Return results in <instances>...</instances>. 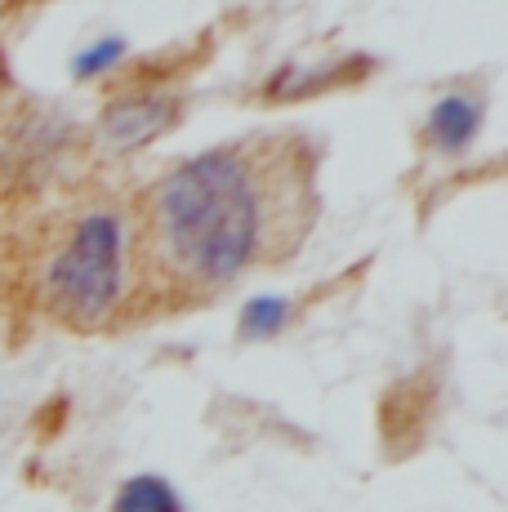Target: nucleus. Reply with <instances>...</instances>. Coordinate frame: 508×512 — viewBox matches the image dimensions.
Here are the masks:
<instances>
[{"instance_id":"obj_1","label":"nucleus","mask_w":508,"mask_h":512,"mask_svg":"<svg viewBox=\"0 0 508 512\" xmlns=\"http://www.w3.org/2000/svg\"><path fill=\"white\" fill-rule=\"evenodd\" d=\"M295 192V161H272L259 143L179 165L148 196L156 263L188 285H228L286 241L281 210Z\"/></svg>"},{"instance_id":"obj_6","label":"nucleus","mask_w":508,"mask_h":512,"mask_svg":"<svg viewBox=\"0 0 508 512\" xmlns=\"http://www.w3.org/2000/svg\"><path fill=\"white\" fill-rule=\"evenodd\" d=\"M286 317H290L286 299H254L246 308V317H241V334H259V339L263 334H277Z\"/></svg>"},{"instance_id":"obj_3","label":"nucleus","mask_w":508,"mask_h":512,"mask_svg":"<svg viewBox=\"0 0 508 512\" xmlns=\"http://www.w3.org/2000/svg\"><path fill=\"white\" fill-rule=\"evenodd\" d=\"M174 116H179V103L170 94H130L103 112V139L121 152H134L170 130Z\"/></svg>"},{"instance_id":"obj_4","label":"nucleus","mask_w":508,"mask_h":512,"mask_svg":"<svg viewBox=\"0 0 508 512\" xmlns=\"http://www.w3.org/2000/svg\"><path fill=\"white\" fill-rule=\"evenodd\" d=\"M477 125H482V112H477V103L464 94H446L442 103L428 112V134H433V143L442 147V152L468 147L477 134Z\"/></svg>"},{"instance_id":"obj_2","label":"nucleus","mask_w":508,"mask_h":512,"mask_svg":"<svg viewBox=\"0 0 508 512\" xmlns=\"http://www.w3.org/2000/svg\"><path fill=\"white\" fill-rule=\"evenodd\" d=\"M125 285V228L112 210H90L45 268V308L67 326H99Z\"/></svg>"},{"instance_id":"obj_7","label":"nucleus","mask_w":508,"mask_h":512,"mask_svg":"<svg viewBox=\"0 0 508 512\" xmlns=\"http://www.w3.org/2000/svg\"><path fill=\"white\" fill-rule=\"evenodd\" d=\"M121 54H125V41H116V36H107V41L90 45L81 58H76V63H72V72L81 76V81H90V76H103L107 67H116V63H121Z\"/></svg>"},{"instance_id":"obj_5","label":"nucleus","mask_w":508,"mask_h":512,"mask_svg":"<svg viewBox=\"0 0 508 512\" xmlns=\"http://www.w3.org/2000/svg\"><path fill=\"white\" fill-rule=\"evenodd\" d=\"M112 512H183V499L165 477H130L116 490Z\"/></svg>"}]
</instances>
